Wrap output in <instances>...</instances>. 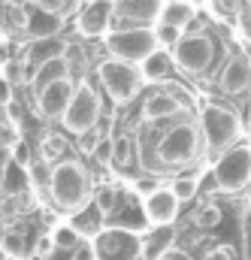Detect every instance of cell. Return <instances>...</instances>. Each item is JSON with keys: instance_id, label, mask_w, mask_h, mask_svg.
Listing matches in <instances>:
<instances>
[{"instance_id": "cell-1", "label": "cell", "mask_w": 251, "mask_h": 260, "mask_svg": "<svg viewBox=\"0 0 251 260\" xmlns=\"http://www.w3.org/2000/svg\"><path fill=\"white\" fill-rule=\"evenodd\" d=\"M49 194H52V203H55L61 212L79 215V212L88 209V203H91L94 197H91V176H88V170L82 167V160L64 157L61 164L52 167Z\"/></svg>"}, {"instance_id": "cell-2", "label": "cell", "mask_w": 251, "mask_h": 260, "mask_svg": "<svg viewBox=\"0 0 251 260\" xmlns=\"http://www.w3.org/2000/svg\"><path fill=\"white\" fill-rule=\"evenodd\" d=\"M154 164L161 170H182L191 167L203 151V133H200V121H182L173 130H167L158 142H154Z\"/></svg>"}, {"instance_id": "cell-3", "label": "cell", "mask_w": 251, "mask_h": 260, "mask_svg": "<svg viewBox=\"0 0 251 260\" xmlns=\"http://www.w3.org/2000/svg\"><path fill=\"white\" fill-rule=\"evenodd\" d=\"M200 133H203V151L212 157H224V151L242 136V121L224 106H206L200 115Z\"/></svg>"}, {"instance_id": "cell-4", "label": "cell", "mask_w": 251, "mask_h": 260, "mask_svg": "<svg viewBox=\"0 0 251 260\" xmlns=\"http://www.w3.org/2000/svg\"><path fill=\"white\" fill-rule=\"evenodd\" d=\"M100 121H103V100H100L97 88L88 79H82L76 85V94H73V100H70V106L64 112L61 124L73 136H85V133H91V130L97 127Z\"/></svg>"}, {"instance_id": "cell-5", "label": "cell", "mask_w": 251, "mask_h": 260, "mask_svg": "<svg viewBox=\"0 0 251 260\" xmlns=\"http://www.w3.org/2000/svg\"><path fill=\"white\" fill-rule=\"evenodd\" d=\"M97 79L106 88V94L112 97V103H118V106H127L142 88V70L133 64H124L118 58L100 61L97 64Z\"/></svg>"}, {"instance_id": "cell-6", "label": "cell", "mask_w": 251, "mask_h": 260, "mask_svg": "<svg viewBox=\"0 0 251 260\" xmlns=\"http://www.w3.org/2000/svg\"><path fill=\"white\" fill-rule=\"evenodd\" d=\"M106 49L112 58L124 61V64H145L154 52H158V40H154V30H145V27H133V30H118V34H109L106 37Z\"/></svg>"}, {"instance_id": "cell-7", "label": "cell", "mask_w": 251, "mask_h": 260, "mask_svg": "<svg viewBox=\"0 0 251 260\" xmlns=\"http://www.w3.org/2000/svg\"><path fill=\"white\" fill-rule=\"evenodd\" d=\"M215 61V40L203 30L197 34H182L179 46L173 49V64L185 76H203Z\"/></svg>"}, {"instance_id": "cell-8", "label": "cell", "mask_w": 251, "mask_h": 260, "mask_svg": "<svg viewBox=\"0 0 251 260\" xmlns=\"http://www.w3.org/2000/svg\"><path fill=\"white\" fill-rule=\"evenodd\" d=\"M164 12V0H115L112 34L133 30V24H151Z\"/></svg>"}, {"instance_id": "cell-9", "label": "cell", "mask_w": 251, "mask_h": 260, "mask_svg": "<svg viewBox=\"0 0 251 260\" xmlns=\"http://www.w3.org/2000/svg\"><path fill=\"white\" fill-rule=\"evenodd\" d=\"M251 179V151L233 148L215 164V185L224 191H236Z\"/></svg>"}, {"instance_id": "cell-10", "label": "cell", "mask_w": 251, "mask_h": 260, "mask_svg": "<svg viewBox=\"0 0 251 260\" xmlns=\"http://www.w3.org/2000/svg\"><path fill=\"white\" fill-rule=\"evenodd\" d=\"M97 260H136L139 239L127 230H106L97 236Z\"/></svg>"}, {"instance_id": "cell-11", "label": "cell", "mask_w": 251, "mask_h": 260, "mask_svg": "<svg viewBox=\"0 0 251 260\" xmlns=\"http://www.w3.org/2000/svg\"><path fill=\"white\" fill-rule=\"evenodd\" d=\"M112 18H115V3L109 0H91L82 15H79V34L82 37H103L112 30Z\"/></svg>"}, {"instance_id": "cell-12", "label": "cell", "mask_w": 251, "mask_h": 260, "mask_svg": "<svg viewBox=\"0 0 251 260\" xmlns=\"http://www.w3.org/2000/svg\"><path fill=\"white\" fill-rule=\"evenodd\" d=\"M73 94H76V88H73L70 79L43 88V91L37 94V112H40L43 118H64V112H67V106H70Z\"/></svg>"}, {"instance_id": "cell-13", "label": "cell", "mask_w": 251, "mask_h": 260, "mask_svg": "<svg viewBox=\"0 0 251 260\" xmlns=\"http://www.w3.org/2000/svg\"><path fill=\"white\" fill-rule=\"evenodd\" d=\"M218 88H221L224 94H230V97L248 91L251 88V58L248 55H233V58L224 64L221 76H218Z\"/></svg>"}, {"instance_id": "cell-14", "label": "cell", "mask_w": 251, "mask_h": 260, "mask_svg": "<svg viewBox=\"0 0 251 260\" xmlns=\"http://www.w3.org/2000/svg\"><path fill=\"white\" fill-rule=\"evenodd\" d=\"M142 212H145V218L151 224H170L176 218V212H179V200H176V194L170 188H158V191L145 194Z\"/></svg>"}, {"instance_id": "cell-15", "label": "cell", "mask_w": 251, "mask_h": 260, "mask_svg": "<svg viewBox=\"0 0 251 260\" xmlns=\"http://www.w3.org/2000/svg\"><path fill=\"white\" fill-rule=\"evenodd\" d=\"M67 52H70V43L61 40V37H49V34H43L40 40H34L27 49H24V58H27V64L30 70L40 64H46V61H55V58H67Z\"/></svg>"}, {"instance_id": "cell-16", "label": "cell", "mask_w": 251, "mask_h": 260, "mask_svg": "<svg viewBox=\"0 0 251 260\" xmlns=\"http://www.w3.org/2000/svg\"><path fill=\"white\" fill-rule=\"evenodd\" d=\"M185 112V103L176 100L170 91H161V94H151L142 106V121L154 124V121H167V118H176Z\"/></svg>"}, {"instance_id": "cell-17", "label": "cell", "mask_w": 251, "mask_h": 260, "mask_svg": "<svg viewBox=\"0 0 251 260\" xmlns=\"http://www.w3.org/2000/svg\"><path fill=\"white\" fill-rule=\"evenodd\" d=\"M70 58H55V61H46V64L34 67L30 70V88L40 94L43 88H49V85H55V82H64V79H70Z\"/></svg>"}, {"instance_id": "cell-18", "label": "cell", "mask_w": 251, "mask_h": 260, "mask_svg": "<svg viewBox=\"0 0 251 260\" xmlns=\"http://www.w3.org/2000/svg\"><path fill=\"white\" fill-rule=\"evenodd\" d=\"M191 18H194V6H191V3H185V0H170V3H164L161 24H170V27L182 30L185 24H191Z\"/></svg>"}, {"instance_id": "cell-19", "label": "cell", "mask_w": 251, "mask_h": 260, "mask_svg": "<svg viewBox=\"0 0 251 260\" xmlns=\"http://www.w3.org/2000/svg\"><path fill=\"white\" fill-rule=\"evenodd\" d=\"M170 64H173L170 52L158 49L145 64L139 67V70H142V79H148V82H161V79H167V76H170Z\"/></svg>"}, {"instance_id": "cell-20", "label": "cell", "mask_w": 251, "mask_h": 260, "mask_svg": "<svg viewBox=\"0 0 251 260\" xmlns=\"http://www.w3.org/2000/svg\"><path fill=\"white\" fill-rule=\"evenodd\" d=\"M64 151H67V136H64V133H49V136L43 139V145H40V157H43L46 164H61Z\"/></svg>"}, {"instance_id": "cell-21", "label": "cell", "mask_w": 251, "mask_h": 260, "mask_svg": "<svg viewBox=\"0 0 251 260\" xmlns=\"http://www.w3.org/2000/svg\"><path fill=\"white\" fill-rule=\"evenodd\" d=\"M197 188H200V173H182V176H176V179H173V185H170V191L176 194L179 203L194 200Z\"/></svg>"}, {"instance_id": "cell-22", "label": "cell", "mask_w": 251, "mask_h": 260, "mask_svg": "<svg viewBox=\"0 0 251 260\" xmlns=\"http://www.w3.org/2000/svg\"><path fill=\"white\" fill-rule=\"evenodd\" d=\"M0 248H3L9 257H24V254H27V239H24V233H18V230H6V233L0 236Z\"/></svg>"}, {"instance_id": "cell-23", "label": "cell", "mask_w": 251, "mask_h": 260, "mask_svg": "<svg viewBox=\"0 0 251 260\" xmlns=\"http://www.w3.org/2000/svg\"><path fill=\"white\" fill-rule=\"evenodd\" d=\"M27 176H30V182L37 185V188H43V185H52V170H49V164L37 154L34 160H27Z\"/></svg>"}, {"instance_id": "cell-24", "label": "cell", "mask_w": 251, "mask_h": 260, "mask_svg": "<svg viewBox=\"0 0 251 260\" xmlns=\"http://www.w3.org/2000/svg\"><path fill=\"white\" fill-rule=\"evenodd\" d=\"M6 21H9L12 30L27 34L30 30V12H27V6H6Z\"/></svg>"}, {"instance_id": "cell-25", "label": "cell", "mask_w": 251, "mask_h": 260, "mask_svg": "<svg viewBox=\"0 0 251 260\" xmlns=\"http://www.w3.org/2000/svg\"><path fill=\"white\" fill-rule=\"evenodd\" d=\"M194 224H197L200 230H212V227H218V224H221V209H218L215 203H206V206L194 215Z\"/></svg>"}, {"instance_id": "cell-26", "label": "cell", "mask_w": 251, "mask_h": 260, "mask_svg": "<svg viewBox=\"0 0 251 260\" xmlns=\"http://www.w3.org/2000/svg\"><path fill=\"white\" fill-rule=\"evenodd\" d=\"M115 203H118L115 188H97V194H94V212L97 215H109L115 209Z\"/></svg>"}, {"instance_id": "cell-27", "label": "cell", "mask_w": 251, "mask_h": 260, "mask_svg": "<svg viewBox=\"0 0 251 260\" xmlns=\"http://www.w3.org/2000/svg\"><path fill=\"white\" fill-rule=\"evenodd\" d=\"M154 40H158V49H176L179 46V40H182V30H176V27H170V24H158L154 27Z\"/></svg>"}, {"instance_id": "cell-28", "label": "cell", "mask_w": 251, "mask_h": 260, "mask_svg": "<svg viewBox=\"0 0 251 260\" xmlns=\"http://www.w3.org/2000/svg\"><path fill=\"white\" fill-rule=\"evenodd\" d=\"M91 157H94L97 164H112V160H115V136H103V139L94 145Z\"/></svg>"}, {"instance_id": "cell-29", "label": "cell", "mask_w": 251, "mask_h": 260, "mask_svg": "<svg viewBox=\"0 0 251 260\" xmlns=\"http://www.w3.org/2000/svg\"><path fill=\"white\" fill-rule=\"evenodd\" d=\"M18 179H21V167H18V164H9V167H6V179H3V185H0L3 194H18V191L24 188V182H18Z\"/></svg>"}, {"instance_id": "cell-30", "label": "cell", "mask_w": 251, "mask_h": 260, "mask_svg": "<svg viewBox=\"0 0 251 260\" xmlns=\"http://www.w3.org/2000/svg\"><path fill=\"white\" fill-rule=\"evenodd\" d=\"M130 157H133V139L130 136H115V164L127 167Z\"/></svg>"}, {"instance_id": "cell-31", "label": "cell", "mask_w": 251, "mask_h": 260, "mask_svg": "<svg viewBox=\"0 0 251 260\" xmlns=\"http://www.w3.org/2000/svg\"><path fill=\"white\" fill-rule=\"evenodd\" d=\"M52 239H55V245H61L67 251H73V248L79 245V233H76L73 227H58V233H55Z\"/></svg>"}, {"instance_id": "cell-32", "label": "cell", "mask_w": 251, "mask_h": 260, "mask_svg": "<svg viewBox=\"0 0 251 260\" xmlns=\"http://www.w3.org/2000/svg\"><path fill=\"white\" fill-rule=\"evenodd\" d=\"M209 6H212L215 15H236L239 0H209Z\"/></svg>"}, {"instance_id": "cell-33", "label": "cell", "mask_w": 251, "mask_h": 260, "mask_svg": "<svg viewBox=\"0 0 251 260\" xmlns=\"http://www.w3.org/2000/svg\"><path fill=\"white\" fill-rule=\"evenodd\" d=\"M70 260H97V251L91 242H79L73 251H70Z\"/></svg>"}, {"instance_id": "cell-34", "label": "cell", "mask_w": 251, "mask_h": 260, "mask_svg": "<svg viewBox=\"0 0 251 260\" xmlns=\"http://www.w3.org/2000/svg\"><path fill=\"white\" fill-rule=\"evenodd\" d=\"M37 6L46 15H64L67 12V0H37Z\"/></svg>"}, {"instance_id": "cell-35", "label": "cell", "mask_w": 251, "mask_h": 260, "mask_svg": "<svg viewBox=\"0 0 251 260\" xmlns=\"http://www.w3.org/2000/svg\"><path fill=\"white\" fill-rule=\"evenodd\" d=\"M52 248H55V239H52L49 233H43V236L37 239V245H34V251H37L40 257H49V254H52Z\"/></svg>"}, {"instance_id": "cell-36", "label": "cell", "mask_w": 251, "mask_h": 260, "mask_svg": "<svg viewBox=\"0 0 251 260\" xmlns=\"http://www.w3.org/2000/svg\"><path fill=\"white\" fill-rule=\"evenodd\" d=\"M203 260H233V251L227 248V245H218V248H212V251H206Z\"/></svg>"}, {"instance_id": "cell-37", "label": "cell", "mask_w": 251, "mask_h": 260, "mask_svg": "<svg viewBox=\"0 0 251 260\" xmlns=\"http://www.w3.org/2000/svg\"><path fill=\"white\" fill-rule=\"evenodd\" d=\"M0 106H12V82L0 76Z\"/></svg>"}, {"instance_id": "cell-38", "label": "cell", "mask_w": 251, "mask_h": 260, "mask_svg": "<svg viewBox=\"0 0 251 260\" xmlns=\"http://www.w3.org/2000/svg\"><path fill=\"white\" fill-rule=\"evenodd\" d=\"M27 3H37V0H6V6H27Z\"/></svg>"}, {"instance_id": "cell-39", "label": "cell", "mask_w": 251, "mask_h": 260, "mask_svg": "<svg viewBox=\"0 0 251 260\" xmlns=\"http://www.w3.org/2000/svg\"><path fill=\"white\" fill-rule=\"evenodd\" d=\"M0 43H3V30H0Z\"/></svg>"}, {"instance_id": "cell-40", "label": "cell", "mask_w": 251, "mask_h": 260, "mask_svg": "<svg viewBox=\"0 0 251 260\" xmlns=\"http://www.w3.org/2000/svg\"><path fill=\"white\" fill-rule=\"evenodd\" d=\"M245 3H248V9H251V0H245Z\"/></svg>"}, {"instance_id": "cell-41", "label": "cell", "mask_w": 251, "mask_h": 260, "mask_svg": "<svg viewBox=\"0 0 251 260\" xmlns=\"http://www.w3.org/2000/svg\"><path fill=\"white\" fill-rule=\"evenodd\" d=\"M161 260H170V257H161Z\"/></svg>"}]
</instances>
